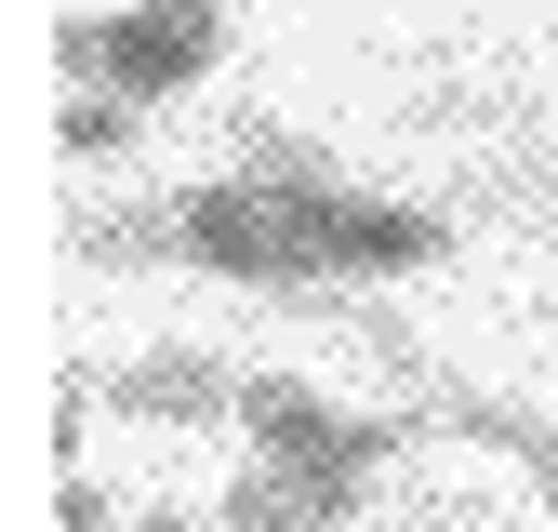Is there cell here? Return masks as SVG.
Segmentation results:
<instances>
[{"label":"cell","instance_id":"6da1fadb","mask_svg":"<svg viewBox=\"0 0 558 532\" xmlns=\"http://www.w3.org/2000/svg\"><path fill=\"white\" fill-rule=\"evenodd\" d=\"M279 214H293L306 266H319V293L345 306L360 280H412V266H452V214H426V200H373V186H345L332 147H306L293 120H240V160Z\"/></svg>","mask_w":558,"mask_h":532},{"label":"cell","instance_id":"7a4b0ae2","mask_svg":"<svg viewBox=\"0 0 558 532\" xmlns=\"http://www.w3.org/2000/svg\"><path fill=\"white\" fill-rule=\"evenodd\" d=\"M240 439L279 493H306L319 519H360V493L399 466V439H426L412 413H345V399H319L306 373H253L240 386Z\"/></svg>","mask_w":558,"mask_h":532},{"label":"cell","instance_id":"3957f363","mask_svg":"<svg viewBox=\"0 0 558 532\" xmlns=\"http://www.w3.org/2000/svg\"><path fill=\"white\" fill-rule=\"evenodd\" d=\"M240 14L227 0H120V14H66V81L133 94V107H173L227 66Z\"/></svg>","mask_w":558,"mask_h":532},{"label":"cell","instance_id":"277c9868","mask_svg":"<svg viewBox=\"0 0 558 532\" xmlns=\"http://www.w3.org/2000/svg\"><path fill=\"white\" fill-rule=\"evenodd\" d=\"M160 240H173V266H199V280H240V293H279V306H332L319 266H306V240H293V214H279L253 173L173 186L160 200Z\"/></svg>","mask_w":558,"mask_h":532},{"label":"cell","instance_id":"5b68a950","mask_svg":"<svg viewBox=\"0 0 558 532\" xmlns=\"http://www.w3.org/2000/svg\"><path fill=\"white\" fill-rule=\"evenodd\" d=\"M345 332H360V347L399 373V399H412V426H452V439H478V452H506L519 480L558 506V413H519V399H493V386H465V373H439L426 347H412V332L386 319V306H345Z\"/></svg>","mask_w":558,"mask_h":532},{"label":"cell","instance_id":"8992f818","mask_svg":"<svg viewBox=\"0 0 558 532\" xmlns=\"http://www.w3.org/2000/svg\"><path fill=\"white\" fill-rule=\"evenodd\" d=\"M240 386L253 373H227L214 347H147V360L107 373V413H133V426H240Z\"/></svg>","mask_w":558,"mask_h":532},{"label":"cell","instance_id":"52a82bcc","mask_svg":"<svg viewBox=\"0 0 558 532\" xmlns=\"http://www.w3.org/2000/svg\"><path fill=\"white\" fill-rule=\"evenodd\" d=\"M53 133H66V160H120L133 133H147V107H133V94H94V81H81V94H66V120H53Z\"/></svg>","mask_w":558,"mask_h":532},{"label":"cell","instance_id":"ba28073f","mask_svg":"<svg viewBox=\"0 0 558 532\" xmlns=\"http://www.w3.org/2000/svg\"><path fill=\"white\" fill-rule=\"evenodd\" d=\"M227 532H345V519H319L306 493H279L266 466H240V493H227Z\"/></svg>","mask_w":558,"mask_h":532},{"label":"cell","instance_id":"9c48e42d","mask_svg":"<svg viewBox=\"0 0 558 532\" xmlns=\"http://www.w3.org/2000/svg\"><path fill=\"white\" fill-rule=\"evenodd\" d=\"M120 532H227V519H186V506H147V519H120Z\"/></svg>","mask_w":558,"mask_h":532},{"label":"cell","instance_id":"30bf717a","mask_svg":"<svg viewBox=\"0 0 558 532\" xmlns=\"http://www.w3.org/2000/svg\"><path fill=\"white\" fill-rule=\"evenodd\" d=\"M66 532H107V506H94V480H66Z\"/></svg>","mask_w":558,"mask_h":532},{"label":"cell","instance_id":"8fae6325","mask_svg":"<svg viewBox=\"0 0 558 532\" xmlns=\"http://www.w3.org/2000/svg\"><path fill=\"white\" fill-rule=\"evenodd\" d=\"M545 200H558V160H545Z\"/></svg>","mask_w":558,"mask_h":532}]
</instances>
